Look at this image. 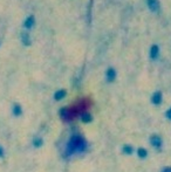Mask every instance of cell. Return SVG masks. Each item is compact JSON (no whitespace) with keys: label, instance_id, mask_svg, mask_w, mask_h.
Returning <instances> with one entry per match:
<instances>
[{"label":"cell","instance_id":"cell-4","mask_svg":"<svg viewBox=\"0 0 171 172\" xmlns=\"http://www.w3.org/2000/svg\"><path fill=\"white\" fill-rule=\"evenodd\" d=\"M80 116V119H81V122L82 123H85V124H89L93 122V115L90 114L89 111H82L81 114L79 115Z\"/></svg>","mask_w":171,"mask_h":172},{"label":"cell","instance_id":"cell-2","mask_svg":"<svg viewBox=\"0 0 171 172\" xmlns=\"http://www.w3.org/2000/svg\"><path fill=\"white\" fill-rule=\"evenodd\" d=\"M59 116H60V118L62 119L63 122H72L74 117H76L77 115L74 111V109H70L68 107H62L59 110Z\"/></svg>","mask_w":171,"mask_h":172},{"label":"cell","instance_id":"cell-18","mask_svg":"<svg viewBox=\"0 0 171 172\" xmlns=\"http://www.w3.org/2000/svg\"><path fill=\"white\" fill-rule=\"evenodd\" d=\"M162 172H171V168H164L162 170Z\"/></svg>","mask_w":171,"mask_h":172},{"label":"cell","instance_id":"cell-6","mask_svg":"<svg viewBox=\"0 0 171 172\" xmlns=\"http://www.w3.org/2000/svg\"><path fill=\"white\" fill-rule=\"evenodd\" d=\"M35 25V18L33 17V15H29L27 18L25 19V21H23V27H25V29H32L33 27Z\"/></svg>","mask_w":171,"mask_h":172},{"label":"cell","instance_id":"cell-11","mask_svg":"<svg viewBox=\"0 0 171 172\" xmlns=\"http://www.w3.org/2000/svg\"><path fill=\"white\" fill-rule=\"evenodd\" d=\"M21 42H23V46H26V47H29L32 44V41H31V36L28 33L26 32H23V34H21Z\"/></svg>","mask_w":171,"mask_h":172},{"label":"cell","instance_id":"cell-8","mask_svg":"<svg viewBox=\"0 0 171 172\" xmlns=\"http://www.w3.org/2000/svg\"><path fill=\"white\" fill-rule=\"evenodd\" d=\"M66 96H67V91L65 89H59V90H56L54 93V100L58 102L62 101Z\"/></svg>","mask_w":171,"mask_h":172},{"label":"cell","instance_id":"cell-1","mask_svg":"<svg viewBox=\"0 0 171 172\" xmlns=\"http://www.w3.org/2000/svg\"><path fill=\"white\" fill-rule=\"evenodd\" d=\"M89 149V144L85 137L80 133H75L70 136L65 146V156L66 157H74L77 154H85Z\"/></svg>","mask_w":171,"mask_h":172},{"label":"cell","instance_id":"cell-17","mask_svg":"<svg viewBox=\"0 0 171 172\" xmlns=\"http://www.w3.org/2000/svg\"><path fill=\"white\" fill-rule=\"evenodd\" d=\"M165 116H167L168 119H170V121H171V108L167 111V112H165Z\"/></svg>","mask_w":171,"mask_h":172},{"label":"cell","instance_id":"cell-16","mask_svg":"<svg viewBox=\"0 0 171 172\" xmlns=\"http://www.w3.org/2000/svg\"><path fill=\"white\" fill-rule=\"evenodd\" d=\"M5 154H6V150L1 144H0V158H5Z\"/></svg>","mask_w":171,"mask_h":172},{"label":"cell","instance_id":"cell-14","mask_svg":"<svg viewBox=\"0 0 171 172\" xmlns=\"http://www.w3.org/2000/svg\"><path fill=\"white\" fill-rule=\"evenodd\" d=\"M148 6L151 11H157L158 7H159L157 0H148Z\"/></svg>","mask_w":171,"mask_h":172},{"label":"cell","instance_id":"cell-13","mask_svg":"<svg viewBox=\"0 0 171 172\" xmlns=\"http://www.w3.org/2000/svg\"><path fill=\"white\" fill-rule=\"evenodd\" d=\"M136 152H137L138 158H141V159H145L147 157H148V150H147V149H144V148H138Z\"/></svg>","mask_w":171,"mask_h":172},{"label":"cell","instance_id":"cell-12","mask_svg":"<svg viewBox=\"0 0 171 172\" xmlns=\"http://www.w3.org/2000/svg\"><path fill=\"white\" fill-rule=\"evenodd\" d=\"M122 152L126 154V156H131L134 154V148L129 144H126V145L122 146Z\"/></svg>","mask_w":171,"mask_h":172},{"label":"cell","instance_id":"cell-9","mask_svg":"<svg viewBox=\"0 0 171 172\" xmlns=\"http://www.w3.org/2000/svg\"><path fill=\"white\" fill-rule=\"evenodd\" d=\"M151 102H153V104H155V106L161 104V103H162V93H161V91L153 93V96H151Z\"/></svg>","mask_w":171,"mask_h":172},{"label":"cell","instance_id":"cell-7","mask_svg":"<svg viewBox=\"0 0 171 172\" xmlns=\"http://www.w3.org/2000/svg\"><path fill=\"white\" fill-rule=\"evenodd\" d=\"M12 114H13L14 117H20V116H23V107L20 106L19 103H14L13 107H12Z\"/></svg>","mask_w":171,"mask_h":172},{"label":"cell","instance_id":"cell-5","mask_svg":"<svg viewBox=\"0 0 171 172\" xmlns=\"http://www.w3.org/2000/svg\"><path fill=\"white\" fill-rule=\"evenodd\" d=\"M116 76H117V73L114 68L110 67V68L107 69V71H106V80H107V82H109V83L114 82V81L116 80Z\"/></svg>","mask_w":171,"mask_h":172},{"label":"cell","instance_id":"cell-10","mask_svg":"<svg viewBox=\"0 0 171 172\" xmlns=\"http://www.w3.org/2000/svg\"><path fill=\"white\" fill-rule=\"evenodd\" d=\"M44 143H45V141H44L42 137L35 136L33 138V141H32V145L34 146V148H36V149H39L41 146H44Z\"/></svg>","mask_w":171,"mask_h":172},{"label":"cell","instance_id":"cell-15","mask_svg":"<svg viewBox=\"0 0 171 172\" xmlns=\"http://www.w3.org/2000/svg\"><path fill=\"white\" fill-rule=\"evenodd\" d=\"M150 56H151V59H156V57L158 56V47L157 46H153V47H151Z\"/></svg>","mask_w":171,"mask_h":172},{"label":"cell","instance_id":"cell-3","mask_svg":"<svg viewBox=\"0 0 171 172\" xmlns=\"http://www.w3.org/2000/svg\"><path fill=\"white\" fill-rule=\"evenodd\" d=\"M150 144H151L155 149L159 150L163 145V141H162V138H161V136H158V135H153V136L150 137Z\"/></svg>","mask_w":171,"mask_h":172}]
</instances>
